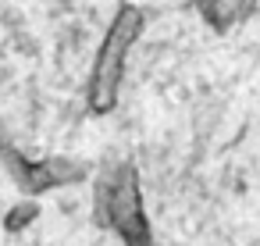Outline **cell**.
I'll list each match as a JSON object with an SVG mask.
<instances>
[{"mask_svg":"<svg viewBox=\"0 0 260 246\" xmlns=\"http://www.w3.org/2000/svg\"><path fill=\"white\" fill-rule=\"evenodd\" d=\"M146 29V15L139 4H128L121 0L118 11L111 15V25L96 47V57H93V68H89V82H86V111L104 118L114 111L118 104V93H121V82H125V65H128V54L132 47L139 43Z\"/></svg>","mask_w":260,"mask_h":246,"instance_id":"cell-1","label":"cell"},{"mask_svg":"<svg viewBox=\"0 0 260 246\" xmlns=\"http://www.w3.org/2000/svg\"><path fill=\"white\" fill-rule=\"evenodd\" d=\"M96 221L111 235H118L121 246H153V232L139 193V171L128 161L104 171L96 186Z\"/></svg>","mask_w":260,"mask_h":246,"instance_id":"cell-2","label":"cell"},{"mask_svg":"<svg viewBox=\"0 0 260 246\" xmlns=\"http://www.w3.org/2000/svg\"><path fill=\"white\" fill-rule=\"evenodd\" d=\"M0 164L8 168L11 182L22 189V196L36 200L50 189H64L86 178V168L72 157H43V161H29L22 150H15L11 143L0 139Z\"/></svg>","mask_w":260,"mask_h":246,"instance_id":"cell-3","label":"cell"},{"mask_svg":"<svg viewBox=\"0 0 260 246\" xmlns=\"http://www.w3.org/2000/svg\"><path fill=\"white\" fill-rule=\"evenodd\" d=\"M256 4L260 0H192V11L203 18V25L207 29H214V33H228V29H235V25H242L253 11H256Z\"/></svg>","mask_w":260,"mask_h":246,"instance_id":"cell-4","label":"cell"},{"mask_svg":"<svg viewBox=\"0 0 260 246\" xmlns=\"http://www.w3.org/2000/svg\"><path fill=\"white\" fill-rule=\"evenodd\" d=\"M36 218H40V200L22 196V200L4 214V232H8V235H22L29 225H36Z\"/></svg>","mask_w":260,"mask_h":246,"instance_id":"cell-5","label":"cell"},{"mask_svg":"<svg viewBox=\"0 0 260 246\" xmlns=\"http://www.w3.org/2000/svg\"><path fill=\"white\" fill-rule=\"evenodd\" d=\"M29 246H40V242H29Z\"/></svg>","mask_w":260,"mask_h":246,"instance_id":"cell-6","label":"cell"}]
</instances>
